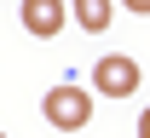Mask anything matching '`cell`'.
I'll use <instances>...</instances> for the list:
<instances>
[{
    "mask_svg": "<svg viewBox=\"0 0 150 138\" xmlns=\"http://www.w3.org/2000/svg\"><path fill=\"white\" fill-rule=\"evenodd\" d=\"M23 29L35 40H52L64 29V0H23Z\"/></svg>",
    "mask_w": 150,
    "mask_h": 138,
    "instance_id": "3",
    "label": "cell"
},
{
    "mask_svg": "<svg viewBox=\"0 0 150 138\" xmlns=\"http://www.w3.org/2000/svg\"><path fill=\"white\" fill-rule=\"evenodd\" d=\"M40 115L52 121L58 132H81V127L93 121V92H81V86L64 81V86H52V92L40 98Z\"/></svg>",
    "mask_w": 150,
    "mask_h": 138,
    "instance_id": "1",
    "label": "cell"
},
{
    "mask_svg": "<svg viewBox=\"0 0 150 138\" xmlns=\"http://www.w3.org/2000/svg\"><path fill=\"white\" fill-rule=\"evenodd\" d=\"M115 18V0H75V23L87 29V35H104Z\"/></svg>",
    "mask_w": 150,
    "mask_h": 138,
    "instance_id": "4",
    "label": "cell"
},
{
    "mask_svg": "<svg viewBox=\"0 0 150 138\" xmlns=\"http://www.w3.org/2000/svg\"><path fill=\"white\" fill-rule=\"evenodd\" d=\"M93 86L104 98H127V92H139V63H133L127 52H104V58L93 63Z\"/></svg>",
    "mask_w": 150,
    "mask_h": 138,
    "instance_id": "2",
    "label": "cell"
},
{
    "mask_svg": "<svg viewBox=\"0 0 150 138\" xmlns=\"http://www.w3.org/2000/svg\"><path fill=\"white\" fill-rule=\"evenodd\" d=\"M139 138H150V109H144V115H139Z\"/></svg>",
    "mask_w": 150,
    "mask_h": 138,
    "instance_id": "6",
    "label": "cell"
},
{
    "mask_svg": "<svg viewBox=\"0 0 150 138\" xmlns=\"http://www.w3.org/2000/svg\"><path fill=\"white\" fill-rule=\"evenodd\" d=\"M121 6H127V12H150V0H121Z\"/></svg>",
    "mask_w": 150,
    "mask_h": 138,
    "instance_id": "5",
    "label": "cell"
},
{
    "mask_svg": "<svg viewBox=\"0 0 150 138\" xmlns=\"http://www.w3.org/2000/svg\"><path fill=\"white\" fill-rule=\"evenodd\" d=\"M0 138H6V132H0Z\"/></svg>",
    "mask_w": 150,
    "mask_h": 138,
    "instance_id": "7",
    "label": "cell"
}]
</instances>
